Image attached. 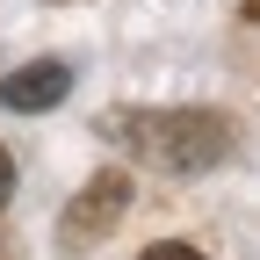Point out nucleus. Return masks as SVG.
<instances>
[{"instance_id": "3", "label": "nucleus", "mask_w": 260, "mask_h": 260, "mask_svg": "<svg viewBox=\"0 0 260 260\" xmlns=\"http://www.w3.org/2000/svg\"><path fill=\"white\" fill-rule=\"evenodd\" d=\"M65 94H73V65H58V58H37V65H15L8 80H0V102H8L15 116H44L58 109Z\"/></svg>"}, {"instance_id": "4", "label": "nucleus", "mask_w": 260, "mask_h": 260, "mask_svg": "<svg viewBox=\"0 0 260 260\" xmlns=\"http://www.w3.org/2000/svg\"><path fill=\"white\" fill-rule=\"evenodd\" d=\"M138 260H203V253H195L188 239H159V246H145Z\"/></svg>"}, {"instance_id": "2", "label": "nucleus", "mask_w": 260, "mask_h": 260, "mask_svg": "<svg viewBox=\"0 0 260 260\" xmlns=\"http://www.w3.org/2000/svg\"><path fill=\"white\" fill-rule=\"evenodd\" d=\"M123 210H130V174L123 167H102L80 195H73V210H65V246H94V239H109L116 224H123Z\"/></svg>"}, {"instance_id": "5", "label": "nucleus", "mask_w": 260, "mask_h": 260, "mask_svg": "<svg viewBox=\"0 0 260 260\" xmlns=\"http://www.w3.org/2000/svg\"><path fill=\"white\" fill-rule=\"evenodd\" d=\"M8 195H15V159L0 152V203H8Z\"/></svg>"}, {"instance_id": "1", "label": "nucleus", "mask_w": 260, "mask_h": 260, "mask_svg": "<svg viewBox=\"0 0 260 260\" xmlns=\"http://www.w3.org/2000/svg\"><path fill=\"white\" fill-rule=\"evenodd\" d=\"M102 138H116L130 159H145L159 174H210L232 159L239 130L217 109H116L102 116Z\"/></svg>"}]
</instances>
